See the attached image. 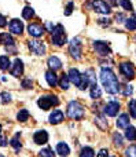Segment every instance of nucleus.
<instances>
[{"instance_id": "f257e3e1", "label": "nucleus", "mask_w": 136, "mask_h": 157, "mask_svg": "<svg viewBox=\"0 0 136 157\" xmlns=\"http://www.w3.org/2000/svg\"><path fill=\"white\" fill-rule=\"evenodd\" d=\"M101 81L103 84L106 92L109 94H117L120 91V84H118L117 76L114 75V72L109 68H103L101 71Z\"/></svg>"}, {"instance_id": "f03ea898", "label": "nucleus", "mask_w": 136, "mask_h": 157, "mask_svg": "<svg viewBox=\"0 0 136 157\" xmlns=\"http://www.w3.org/2000/svg\"><path fill=\"white\" fill-rule=\"evenodd\" d=\"M85 114V109L79 101H72L68 105V116L72 120H81Z\"/></svg>"}, {"instance_id": "7ed1b4c3", "label": "nucleus", "mask_w": 136, "mask_h": 157, "mask_svg": "<svg viewBox=\"0 0 136 157\" xmlns=\"http://www.w3.org/2000/svg\"><path fill=\"white\" fill-rule=\"evenodd\" d=\"M51 41L55 46H63L66 43V35H65V28L62 25H55L52 28L51 32Z\"/></svg>"}, {"instance_id": "20e7f679", "label": "nucleus", "mask_w": 136, "mask_h": 157, "mask_svg": "<svg viewBox=\"0 0 136 157\" xmlns=\"http://www.w3.org/2000/svg\"><path fill=\"white\" fill-rule=\"evenodd\" d=\"M68 76H69L70 83H74V86H77L80 90H85L88 87V83L83 80V75H80V72L77 71V69L72 68L70 71H69Z\"/></svg>"}, {"instance_id": "39448f33", "label": "nucleus", "mask_w": 136, "mask_h": 157, "mask_svg": "<svg viewBox=\"0 0 136 157\" xmlns=\"http://www.w3.org/2000/svg\"><path fill=\"white\" fill-rule=\"evenodd\" d=\"M59 103L58 98L55 95H44V97H40L37 101V105L40 109L43 110H48L51 106H57Z\"/></svg>"}, {"instance_id": "423d86ee", "label": "nucleus", "mask_w": 136, "mask_h": 157, "mask_svg": "<svg viewBox=\"0 0 136 157\" xmlns=\"http://www.w3.org/2000/svg\"><path fill=\"white\" fill-rule=\"evenodd\" d=\"M81 48H83V44H81V40L79 37H74L70 40L69 43V52L72 54V57L74 59H80L81 58Z\"/></svg>"}, {"instance_id": "0eeeda50", "label": "nucleus", "mask_w": 136, "mask_h": 157, "mask_svg": "<svg viewBox=\"0 0 136 157\" xmlns=\"http://www.w3.org/2000/svg\"><path fill=\"white\" fill-rule=\"evenodd\" d=\"M28 46H29V50L32 52H35L39 57H43L46 54V44L40 40H29L28 41Z\"/></svg>"}, {"instance_id": "6e6552de", "label": "nucleus", "mask_w": 136, "mask_h": 157, "mask_svg": "<svg viewBox=\"0 0 136 157\" xmlns=\"http://www.w3.org/2000/svg\"><path fill=\"white\" fill-rule=\"evenodd\" d=\"M28 32H29L30 36H33V37H41V36L44 35V32H46V29H44V26L41 24H37V22H33V24H29L28 25Z\"/></svg>"}, {"instance_id": "1a4fd4ad", "label": "nucleus", "mask_w": 136, "mask_h": 157, "mask_svg": "<svg viewBox=\"0 0 136 157\" xmlns=\"http://www.w3.org/2000/svg\"><path fill=\"white\" fill-rule=\"evenodd\" d=\"M94 48H95L96 54L101 55V57H107V55L112 54L109 44L105 43V41H95L94 43Z\"/></svg>"}, {"instance_id": "9d476101", "label": "nucleus", "mask_w": 136, "mask_h": 157, "mask_svg": "<svg viewBox=\"0 0 136 157\" xmlns=\"http://www.w3.org/2000/svg\"><path fill=\"white\" fill-rule=\"evenodd\" d=\"M92 7L96 13L99 14H109L110 13V6L107 4L105 0H92Z\"/></svg>"}, {"instance_id": "9b49d317", "label": "nucleus", "mask_w": 136, "mask_h": 157, "mask_svg": "<svg viewBox=\"0 0 136 157\" xmlns=\"http://www.w3.org/2000/svg\"><path fill=\"white\" fill-rule=\"evenodd\" d=\"M120 72L127 78H129V80H132V78L135 77V68H134V65H132L131 62H123L121 63L120 65Z\"/></svg>"}, {"instance_id": "f8f14e48", "label": "nucleus", "mask_w": 136, "mask_h": 157, "mask_svg": "<svg viewBox=\"0 0 136 157\" xmlns=\"http://www.w3.org/2000/svg\"><path fill=\"white\" fill-rule=\"evenodd\" d=\"M33 142L36 145H46L48 142V134L46 130H39L33 135Z\"/></svg>"}, {"instance_id": "ddd939ff", "label": "nucleus", "mask_w": 136, "mask_h": 157, "mask_svg": "<svg viewBox=\"0 0 136 157\" xmlns=\"http://www.w3.org/2000/svg\"><path fill=\"white\" fill-rule=\"evenodd\" d=\"M118 110H120V103L116 102V101H112V102H109L105 106V113H106V116H110V117L117 116Z\"/></svg>"}, {"instance_id": "4468645a", "label": "nucleus", "mask_w": 136, "mask_h": 157, "mask_svg": "<svg viewBox=\"0 0 136 157\" xmlns=\"http://www.w3.org/2000/svg\"><path fill=\"white\" fill-rule=\"evenodd\" d=\"M10 72H11V76H14V77L22 76V73H24V63H22V61L17 58V59L14 61L13 68H11Z\"/></svg>"}, {"instance_id": "2eb2a0df", "label": "nucleus", "mask_w": 136, "mask_h": 157, "mask_svg": "<svg viewBox=\"0 0 136 157\" xmlns=\"http://www.w3.org/2000/svg\"><path fill=\"white\" fill-rule=\"evenodd\" d=\"M10 32L14 33V35H22L24 32V24L19 19H13L10 22Z\"/></svg>"}, {"instance_id": "dca6fc26", "label": "nucleus", "mask_w": 136, "mask_h": 157, "mask_svg": "<svg viewBox=\"0 0 136 157\" xmlns=\"http://www.w3.org/2000/svg\"><path fill=\"white\" fill-rule=\"evenodd\" d=\"M63 119H65V114H63L61 110H54L51 114H50V117H48L50 123H51V124H54V125L62 123Z\"/></svg>"}, {"instance_id": "f3484780", "label": "nucleus", "mask_w": 136, "mask_h": 157, "mask_svg": "<svg viewBox=\"0 0 136 157\" xmlns=\"http://www.w3.org/2000/svg\"><path fill=\"white\" fill-rule=\"evenodd\" d=\"M83 80L87 81L88 86H94V84H98L96 83V77H95V72L94 69H87L83 75Z\"/></svg>"}, {"instance_id": "a211bd4d", "label": "nucleus", "mask_w": 136, "mask_h": 157, "mask_svg": "<svg viewBox=\"0 0 136 157\" xmlns=\"http://www.w3.org/2000/svg\"><path fill=\"white\" fill-rule=\"evenodd\" d=\"M47 63H48L50 69H51V71H54V72L62 68V61H61L58 57H55V55L50 57V58H48V62H47Z\"/></svg>"}, {"instance_id": "6ab92c4d", "label": "nucleus", "mask_w": 136, "mask_h": 157, "mask_svg": "<svg viewBox=\"0 0 136 157\" xmlns=\"http://www.w3.org/2000/svg\"><path fill=\"white\" fill-rule=\"evenodd\" d=\"M57 153L62 157H68L69 153H70V149H69L68 144H65V142H59V144L57 145Z\"/></svg>"}, {"instance_id": "aec40b11", "label": "nucleus", "mask_w": 136, "mask_h": 157, "mask_svg": "<svg viewBox=\"0 0 136 157\" xmlns=\"http://www.w3.org/2000/svg\"><path fill=\"white\" fill-rule=\"evenodd\" d=\"M46 80H47V83H48L50 87H55L58 84L57 75H55V72L51 71V69H50L48 72H46Z\"/></svg>"}, {"instance_id": "412c9836", "label": "nucleus", "mask_w": 136, "mask_h": 157, "mask_svg": "<svg viewBox=\"0 0 136 157\" xmlns=\"http://www.w3.org/2000/svg\"><path fill=\"white\" fill-rule=\"evenodd\" d=\"M0 44L8 47V46H14L15 41H14V39L11 37V35H8V33H0Z\"/></svg>"}, {"instance_id": "4be33fe9", "label": "nucleus", "mask_w": 136, "mask_h": 157, "mask_svg": "<svg viewBox=\"0 0 136 157\" xmlns=\"http://www.w3.org/2000/svg\"><path fill=\"white\" fill-rule=\"evenodd\" d=\"M129 125V116L127 113H123L117 120V127L118 128H127Z\"/></svg>"}, {"instance_id": "5701e85b", "label": "nucleus", "mask_w": 136, "mask_h": 157, "mask_svg": "<svg viewBox=\"0 0 136 157\" xmlns=\"http://www.w3.org/2000/svg\"><path fill=\"white\" fill-rule=\"evenodd\" d=\"M19 135H21V134L17 132L15 135H14V138H11V141H10V145L14 147L15 152H19L22 147V144H21V141H19Z\"/></svg>"}, {"instance_id": "b1692460", "label": "nucleus", "mask_w": 136, "mask_h": 157, "mask_svg": "<svg viewBox=\"0 0 136 157\" xmlns=\"http://www.w3.org/2000/svg\"><path fill=\"white\" fill-rule=\"evenodd\" d=\"M58 83H59V87L62 90H69V87H70V80H69V76L68 75H65V73H62L61 75V78H59V81H58Z\"/></svg>"}, {"instance_id": "393cba45", "label": "nucleus", "mask_w": 136, "mask_h": 157, "mask_svg": "<svg viewBox=\"0 0 136 157\" xmlns=\"http://www.w3.org/2000/svg\"><path fill=\"white\" fill-rule=\"evenodd\" d=\"M125 138L129 139V141H135L136 139V128L132 127V125H128V127L125 128Z\"/></svg>"}, {"instance_id": "a878e982", "label": "nucleus", "mask_w": 136, "mask_h": 157, "mask_svg": "<svg viewBox=\"0 0 136 157\" xmlns=\"http://www.w3.org/2000/svg\"><path fill=\"white\" fill-rule=\"evenodd\" d=\"M101 97H102V91L98 87V84L91 86V98H92V99H99Z\"/></svg>"}, {"instance_id": "bb28decb", "label": "nucleus", "mask_w": 136, "mask_h": 157, "mask_svg": "<svg viewBox=\"0 0 136 157\" xmlns=\"http://www.w3.org/2000/svg\"><path fill=\"white\" fill-rule=\"evenodd\" d=\"M22 17H24L25 19H32L33 17H35V10H33L30 6H26V7L22 10Z\"/></svg>"}, {"instance_id": "cd10ccee", "label": "nucleus", "mask_w": 136, "mask_h": 157, "mask_svg": "<svg viewBox=\"0 0 136 157\" xmlns=\"http://www.w3.org/2000/svg\"><path fill=\"white\" fill-rule=\"evenodd\" d=\"M10 58L7 55H0V69L2 71H7L10 68Z\"/></svg>"}, {"instance_id": "c85d7f7f", "label": "nucleus", "mask_w": 136, "mask_h": 157, "mask_svg": "<svg viewBox=\"0 0 136 157\" xmlns=\"http://www.w3.org/2000/svg\"><path fill=\"white\" fill-rule=\"evenodd\" d=\"M125 28L128 30H136V13L132 18H127L125 19Z\"/></svg>"}, {"instance_id": "c756f323", "label": "nucleus", "mask_w": 136, "mask_h": 157, "mask_svg": "<svg viewBox=\"0 0 136 157\" xmlns=\"http://www.w3.org/2000/svg\"><path fill=\"white\" fill-rule=\"evenodd\" d=\"M95 123L99 125V128H101V130H106L107 125H109L107 120L105 119L103 116H96V117H95Z\"/></svg>"}, {"instance_id": "7c9ffc66", "label": "nucleus", "mask_w": 136, "mask_h": 157, "mask_svg": "<svg viewBox=\"0 0 136 157\" xmlns=\"http://www.w3.org/2000/svg\"><path fill=\"white\" fill-rule=\"evenodd\" d=\"M17 119H18V121H21V123L26 121V120L29 119V112H28L26 109H21V110L18 112V114H17Z\"/></svg>"}, {"instance_id": "2f4dec72", "label": "nucleus", "mask_w": 136, "mask_h": 157, "mask_svg": "<svg viewBox=\"0 0 136 157\" xmlns=\"http://www.w3.org/2000/svg\"><path fill=\"white\" fill-rule=\"evenodd\" d=\"M80 157H95V152H94L92 147H84L80 153Z\"/></svg>"}, {"instance_id": "473e14b6", "label": "nucleus", "mask_w": 136, "mask_h": 157, "mask_svg": "<svg viewBox=\"0 0 136 157\" xmlns=\"http://www.w3.org/2000/svg\"><path fill=\"white\" fill-rule=\"evenodd\" d=\"M39 157H55V155H54V152H52V149L46 147V149L39 152Z\"/></svg>"}, {"instance_id": "72a5a7b5", "label": "nucleus", "mask_w": 136, "mask_h": 157, "mask_svg": "<svg viewBox=\"0 0 136 157\" xmlns=\"http://www.w3.org/2000/svg\"><path fill=\"white\" fill-rule=\"evenodd\" d=\"M128 108H129V113H131V116L136 119V99H131L128 103Z\"/></svg>"}, {"instance_id": "f704fd0d", "label": "nucleus", "mask_w": 136, "mask_h": 157, "mask_svg": "<svg viewBox=\"0 0 136 157\" xmlns=\"http://www.w3.org/2000/svg\"><path fill=\"white\" fill-rule=\"evenodd\" d=\"M120 91L123 95H125V97H129V95L132 94V86H129V84H125V86L120 87Z\"/></svg>"}, {"instance_id": "c9c22d12", "label": "nucleus", "mask_w": 136, "mask_h": 157, "mask_svg": "<svg viewBox=\"0 0 136 157\" xmlns=\"http://www.w3.org/2000/svg\"><path fill=\"white\" fill-rule=\"evenodd\" d=\"M0 102L2 103H8L11 102V94H8V92H0Z\"/></svg>"}, {"instance_id": "e433bc0d", "label": "nucleus", "mask_w": 136, "mask_h": 157, "mask_svg": "<svg viewBox=\"0 0 136 157\" xmlns=\"http://www.w3.org/2000/svg\"><path fill=\"white\" fill-rule=\"evenodd\" d=\"M113 141H114V144H116V146H118V147H121L123 146V136L120 135V134L118 132H116L114 135H113Z\"/></svg>"}, {"instance_id": "4c0bfd02", "label": "nucleus", "mask_w": 136, "mask_h": 157, "mask_svg": "<svg viewBox=\"0 0 136 157\" xmlns=\"http://www.w3.org/2000/svg\"><path fill=\"white\" fill-rule=\"evenodd\" d=\"M125 156L127 157H136V146H135V145H131L129 147H127Z\"/></svg>"}, {"instance_id": "58836bf2", "label": "nucleus", "mask_w": 136, "mask_h": 157, "mask_svg": "<svg viewBox=\"0 0 136 157\" xmlns=\"http://www.w3.org/2000/svg\"><path fill=\"white\" fill-rule=\"evenodd\" d=\"M120 6L124 8V10H128V11L134 10V7H132V3L129 2V0H120Z\"/></svg>"}, {"instance_id": "ea45409f", "label": "nucleus", "mask_w": 136, "mask_h": 157, "mask_svg": "<svg viewBox=\"0 0 136 157\" xmlns=\"http://www.w3.org/2000/svg\"><path fill=\"white\" fill-rule=\"evenodd\" d=\"M73 7H74V3L70 2L68 6H66V11H65V15H70L72 11H73Z\"/></svg>"}, {"instance_id": "a19ab883", "label": "nucleus", "mask_w": 136, "mask_h": 157, "mask_svg": "<svg viewBox=\"0 0 136 157\" xmlns=\"http://www.w3.org/2000/svg\"><path fill=\"white\" fill-rule=\"evenodd\" d=\"M22 87H24V88H30V87H32V80H30V78H25V80L22 81Z\"/></svg>"}, {"instance_id": "79ce46f5", "label": "nucleus", "mask_w": 136, "mask_h": 157, "mask_svg": "<svg viewBox=\"0 0 136 157\" xmlns=\"http://www.w3.org/2000/svg\"><path fill=\"white\" fill-rule=\"evenodd\" d=\"M6 25H7V19H6L4 15H2V14H0V28H4Z\"/></svg>"}, {"instance_id": "37998d69", "label": "nucleus", "mask_w": 136, "mask_h": 157, "mask_svg": "<svg viewBox=\"0 0 136 157\" xmlns=\"http://www.w3.org/2000/svg\"><path fill=\"white\" fill-rule=\"evenodd\" d=\"M98 157H109V152L106 149H102L101 152L98 153Z\"/></svg>"}, {"instance_id": "c03bdc74", "label": "nucleus", "mask_w": 136, "mask_h": 157, "mask_svg": "<svg viewBox=\"0 0 136 157\" xmlns=\"http://www.w3.org/2000/svg\"><path fill=\"white\" fill-rule=\"evenodd\" d=\"M116 18H117V22H124L127 19L124 14H117V17H116Z\"/></svg>"}, {"instance_id": "a18cd8bd", "label": "nucleus", "mask_w": 136, "mask_h": 157, "mask_svg": "<svg viewBox=\"0 0 136 157\" xmlns=\"http://www.w3.org/2000/svg\"><path fill=\"white\" fill-rule=\"evenodd\" d=\"M109 24H110V19H105V18L99 19V25H103V26H106V25H109Z\"/></svg>"}, {"instance_id": "49530a36", "label": "nucleus", "mask_w": 136, "mask_h": 157, "mask_svg": "<svg viewBox=\"0 0 136 157\" xmlns=\"http://www.w3.org/2000/svg\"><path fill=\"white\" fill-rule=\"evenodd\" d=\"M0 146L2 147L7 146V141H6V138H3V136H0Z\"/></svg>"}, {"instance_id": "de8ad7c7", "label": "nucleus", "mask_w": 136, "mask_h": 157, "mask_svg": "<svg viewBox=\"0 0 136 157\" xmlns=\"http://www.w3.org/2000/svg\"><path fill=\"white\" fill-rule=\"evenodd\" d=\"M46 26H47V29H48V32H51V30H52V28H54V25H52L51 22H47V24H46Z\"/></svg>"}, {"instance_id": "09e8293b", "label": "nucleus", "mask_w": 136, "mask_h": 157, "mask_svg": "<svg viewBox=\"0 0 136 157\" xmlns=\"http://www.w3.org/2000/svg\"><path fill=\"white\" fill-rule=\"evenodd\" d=\"M0 134H2V125H0Z\"/></svg>"}, {"instance_id": "8fccbe9b", "label": "nucleus", "mask_w": 136, "mask_h": 157, "mask_svg": "<svg viewBox=\"0 0 136 157\" xmlns=\"http://www.w3.org/2000/svg\"><path fill=\"white\" fill-rule=\"evenodd\" d=\"M0 157H4V156H2V155H0Z\"/></svg>"}]
</instances>
